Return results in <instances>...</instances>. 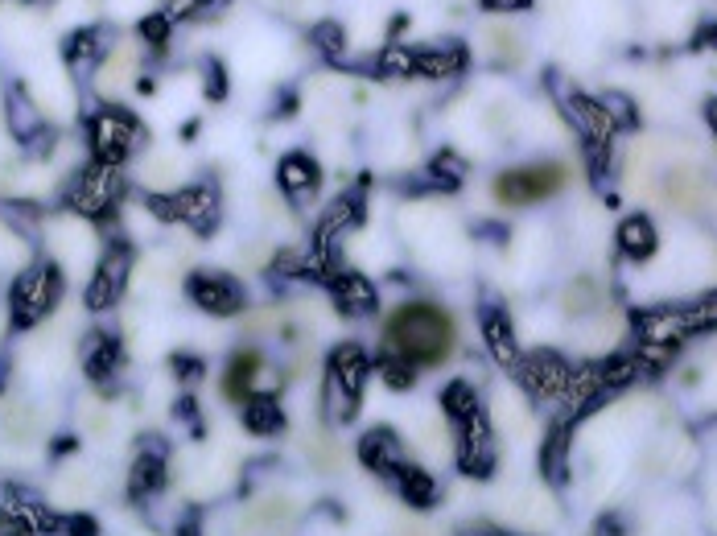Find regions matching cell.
<instances>
[{"instance_id": "603a6c76", "label": "cell", "mask_w": 717, "mask_h": 536, "mask_svg": "<svg viewBox=\"0 0 717 536\" xmlns=\"http://www.w3.org/2000/svg\"><path fill=\"white\" fill-rule=\"evenodd\" d=\"M375 75H380V79H404V75H413V50H404V46L380 50V58H375Z\"/></svg>"}, {"instance_id": "7402d4cb", "label": "cell", "mask_w": 717, "mask_h": 536, "mask_svg": "<svg viewBox=\"0 0 717 536\" xmlns=\"http://www.w3.org/2000/svg\"><path fill=\"white\" fill-rule=\"evenodd\" d=\"M310 38H314V46H318L326 58L343 62V54H347V33H343V25H338V21H318Z\"/></svg>"}, {"instance_id": "d6986e66", "label": "cell", "mask_w": 717, "mask_h": 536, "mask_svg": "<svg viewBox=\"0 0 717 536\" xmlns=\"http://www.w3.org/2000/svg\"><path fill=\"white\" fill-rule=\"evenodd\" d=\"M244 421H248L252 433H277L285 425V417H281V409H277V400H272V396H252Z\"/></svg>"}, {"instance_id": "5b68a950", "label": "cell", "mask_w": 717, "mask_h": 536, "mask_svg": "<svg viewBox=\"0 0 717 536\" xmlns=\"http://www.w3.org/2000/svg\"><path fill=\"white\" fill-rule=\"evenodd\" d=\"M186 293L198 301L207 314H239L244 310V289H239L231 277H223V273H194L190 281H186Z\"/></svg>"}, {"instance_id": "d4e9b609", "label": "cell", "mask_w": 717, "mask_h": 536, "mask_svg": "<svg viewBox=\"0 0 717 536\" xmlns=\"http://www.w3.org/2000/svg\"><path fill=\"white\" fill-rule=\"evenodd\" d=\"M396 475H400V487L404 495L413 499V504H429V495H433V483L417 471V466H396Z\"/></svg>"}, {"instance_id": "6da1fadb", "label": "cell", "mask_w": 717, "mask_h": 536, "mask_svg": "<svg viewBox=\"0 0 717 536\" xmlns=\"http://www.w3.org/2000/svg\"><path fill=\"white\" fill-rule=\"evenodd\" d=\"M458 347V322L437 301H404L384 318V355L408 367H441Z\"/></svg>"}, {"instance_id": "4316f807", "label": "cell", "mask_w": 717, "mask_h": 536, "mask_svg": "<svg viewBox=\"0 0 717 536\" xmlns=\"http://www.w3.org/2000/svg\"><path fill=\"white\" fill-rule=\"evenodd\" d=\"M446 409L458 417V421H470V417H478V409H474V392H470V384H450L446 388Z\"/></svg>"}, {"instance_id": "7c38bea8", "label": "cell", "mask_w": 717, "mask_h": 536, "mask_svg": "<svg viewBox=\"0 0 717 536\" xmlns=\"http://www.w3.org/2000/svg\"><path fill=\"white\" fill-rule=\"evenodd\" d=\"M466 66V50L462 46H441V50H413V75L425 79H450Z\"/></svg>"}, {"instance_id": "d6a6232c", "label": "cell", "mask_w": 717, "mask_h": 536, "mask_svg": "<svg viewBox=\"0 0 717 536\" xmlns=\"http://www.w3.org/2000/svg\"><path fill=\"white\" fill-rule=\"evenodd\" d=\"M701 42H705V46H717V25H713V29H705V38H701Z\"/></svg>"}, {"instance_id": "ac0fdd59", "label": "cell", "mask_w": 717, "mask_h": 536, "mask_svg": "<svg viewBox=\"0 0 717 536\" xmlns=\"http://www.w3.org/2000/svg\"><path fill=\"white\" fill-rule=\"evenodd\" d=\"M9 128L17 132L21 141H29V137H42V116H38V108L25 99V91L21 87H13L9 91Z\"/></svg>"}, {"instance_id": "e575fe53", "label": "cell", "mask_w": 717, "mask_h": 536, "mask_svg": "<svg viewBox=\"0 0 717 536\" xmlns=\"http://www.w3.org/2000/svg\"><path fill=\"white\" fill-rule=\"evenodd\" d=\"M198 5H219V0H198Z\"/></svg>"}, {"instance_id": "4fadbf2b", "label": "cell", "mask_w": 717, "mask_h": 536, "mask_svg": "<svg viewBox=\"0 0 717 536\" xmlns=\"http://www.w3.org/2000/svg\"><path fill=\"white\" fill-rule=\"evenodd\" d=\"M330 285H334V297H338V306H343V314H371L375 310V289L359 273H334Z\"/></svg>"}, {"instance_id": "9c48e42d", "label": "cell", "mask_w": 717, "mask_h": 536, "mask_svg": "<svg viewBox=\"0 0 717 536\" xmlns=\"http://www.w3.org/2000/svg\"><path fill=\"white\" fill-rule=\"evenodd\" d=\"M174 219L190 223L194 231H211L219 223V198L211 186H190L182 194H174Z\"/></svg>"}, {"instance_id": "ba28073f", "label": "cell", "mask_w": 717, "mask_h": 536, "mask_svg": "<svg viewBox=\"0 0 717 536\" xmlns=\"http://www.w3.org/2000/svg\"><path fill=\"white\" fill-rule=\"evenodd\" d=\"M565 116H569V120H573V128L582 132L586 141H594L598 149L606 145L610 128H614V120L606 116V108H602V104H594V99H586V95H577V91H569V95H565Z\"/></svg>"}, {"instance_id": "8992f818", "label": "cell", "mask_w": 717, "mask_h": 536, "mask_svg": "<svg viewBox=\"0 0 717 536\" xmlns=\"http://www.w3.org/2000/svg\"><path fill=\"white\" fill-rule=\"evenodd\" d=\"M128 248H112L104 260H99V268H95V277H91V285H87V306L91 310H108L112 301L120 297V289H124V281H128Z\"/></svg>"}, {"instance_id": "ffe728a7", "label": "cell", "mask_w": 717, "mask_h": 536, "mask_svg": "<svg viewBox=\"0 0 717 536\" xmlns=\"http://www.w3.org/2000/svg\"><path fill=\"white\" fill-rule=\"evenodd\" d=\"M483 330H487V347H491L503 363L516 359V339H511V326H507V318H503L499 310H491V314L483 318Z\"/></svg>"}, {"instance_id": "1f68e13d", "label": "cell", "mask_w": 717, "mask_h": 536, "mask_svg": "<svg viewBox=\"0 0 717 536\" xmlns=\"http://www.w3.org/2000/svg\"><path fill=\"white\" fill-rule=\"evenodd\" d=\"M532 0H483V9L487 13H520V9H528Z\"/></svg>"}, {"instance_id": "83f0119b", "label": "cell", "mask_w": 717, "mask_h": 536, "mask_svg": "<svg viewBox=\"0 0 717 536\" xmlns=\"http://www.w3.org/2000/svg\"><path fill=\"white\" fill-rule=\"evenodd\" d=\"M380 367H384V380L396 384V388H408V384H413V376H417V367H408L404 359H392V355H384Z\"/></svg>"}, {"instance_id": "277c9868", "label": "cell", "mask_w": 717, "mask_h": 536, "mask_svg": "<svg viewBox=\"0 0 717 536\" xmlns=\"http://www.w3.org/2000/svg\"><path fill=\"white\" fill-rule=\"evenodd\" d=\"M136 145H141V124H136L132 116L108 108V112H99L91 120V149H95L99 161L120 165Z\"/></svg>"}, {"instance_id": "52a82bcc", "label": "cell", "mask_w": 717, "mask_h": 536, "mask_svg": "<svg viewBox=\"0 0 717 536\" xmlns=\"http://www.w3.org/2000/svg\"><path fill=\"white\" fill-rule=\"evenodd\" d=\"M116 203V165L95 161L75 186V207L83 215H104Z\"/></svg>"}, {"instance_id": "f1b7e54d", "label": "cell", "mask_w": 717, "mask_h": 536, "mask_svg": "<svg viewBox=\"0 0 717 536\" xmlns=\"http://www.w3.org/2000/svg\"><path fill=\"white\" fill-rule=\"evenodd\" d=\"M202 79H207V95H211V99H223V95H227V71H223L215 58H207V66H202Z\"/></svg>"}, {"instance_id": "44dd1931", "label": "cell", "mask_w": 717, "mask_h": 536, "mask_svg": "<svg viewBox=\"0 0 717 536\" xmlns=\"http://www.w3.org/2000/svg\"><path fill=\"white\" fill-rule=\"evenodd\" d=\"M363 458L375 466V471H396V466H392V458H396V442H392V433H388V429L367 433V442H363Z\"/></svg>"}, {"instance_id": "2e32d148", "label": "cell", "mask_w": 717, "mask_h": 536, "mask_svg": "<svg viewBox=\"0 0 717 536\" xmlns=\"http://www.w3.org/2000/svg\"><path fill=\"white\" fill-rule=\"evenodd\" d=\"M619 248H623L627 256H635V260L652 256V252H656V227H652V219H647V215L623 219V227H619Z\"/></svg>"}, {"instance_id": "cb8c5ba5", "label": "cell", "mask_w": 717, "mask_h": 536, "mask_svg": "<svg viewBox=\"0 0 717 536\" xmlns=\"http://www.w3.org/2000/svg\"><path fill=\"white\" fill-rule=\"evenodd\" d=\"M462 178H466V161H462V157H454V153H437V157H433V170H429V182H433V186H446V190H450V186H458Z\"/></svg>"}, {"instance_id": "836d02e7", "label": "cell", "mask_w": 717, "mask_h": 536, "mask_svg": "<svg viewBox=\"0 0 717 536\" xmlns=\"http://www.w3.org/2000/svg\"><path fill=\"white\" fill-rule=\"evenodd\" d=\"M709 124L717 128V104H709Z\"/></svg>"}, {"instance_id": "8fae6325", "label": "cell", "mask_w": 717, "mask_h": 536, "mask_svg": "<svg viewBox=\"0 0 717 536\" xmlns=\"http://www.w3.org/2000/svg\"><path fill=\"white\" fill-rule=\"evenodd\" d=\"M260 367H264L260 351H239V355H231L227 376H223V396L244 400V405H248V400L256 396V392H252V384L260 380Z\"/></svg>"}, {"instance_id": "e0dca14e", "label": "cell", "mask_w": 717, "mask_h": 536, "mask_svg": "<svg viewBox=\"0 0 717 536\" xmlns=\"http://www.w3.org/2000/svg\"><path fill=\"white\" fill-rule=\"evenodd\" d=\"M165 446L161 450H153V454H141L132 462V471H128V491L132 495H149V491H157L161 487V479H165Z\"/></svg>"}, {"instance_id": "3957f363", "label": "cell", "mask_w": 717, "mask_h": 536, "mask_svg": "<svg viewBox=\"0 0 717 536\" xmlns=\"http://www.w3.org/2000/svg\"><path fill=\"white\" fill-rule=\"evenodd\" d=\"M58 268L54 264H33L29 273H21L17 277V285H13V326L17 330H25V326H33L38 322L54 301H58Z\"/></svg>"}, {"instance_id": "5bb4252c", "label": "cell", "mask_w": 717, "mask_h": 536, "mask_svg": "<svg viewBox=\"0 0 717 536\" xmlns=\"http://www.w3.org/2000/svg\"><path fill=\"white\" fill-rule=\"evenodd\" d=\"M116 363H120V343L112 339V334L104 330H95L87 347H83V367H87V376L91 380H108L116 372Z\"/></svg>"}, {"instance_id": "f546056e", "label": "cell", "mask_w": 717, "mask_h": 536, "mask_svg": "<svg viewBox=\"0 0 717 536\" xmlns=\"http://www.w3.org/2000/svg\"><path fill=\"white\" fill-rule=\"evenodd\" d=\"M169 25H174V21H169L165 13H153V17H145V21H141V33L149 38V46H165Z\"/></svg>"}, {"instance_id": "9a60e30c", "label": "cell", "mask_w": 717, "mask_h": 536, "mask_svg": "<svg viewBox=\"0 0 717 536\" xmlns=\"http://www.w3.org/2000/svg\"><path fill=\"white\" fill-rule=\"evenodd\" d=\"M318 161L314 157H305V153H289L285 161H281V186L289 190V194H297V198H305L314 186H318Z\"/></svg>"}, {"instance_id": "484cf974", "label": "cell", "mask_w": 717, "mask_h": 536, "mask_svg": "<svg viewBox=\"0 0 717 536\" xmlns=\"http://www.w3.org/2000/svg\"><path fill=\"white\" fill-rule=\"evenodd\" d=\"M99 38H104L99 29H79L75 38L66 42V58H71V62H87V58H95V54H99V46H104Z\"/></svg>"}, {"instance_id": "30bf717a", "label": "cell", "mask_w": 717, "mask_h": 536, "mask_svg": "<svg viewBox=\"0 0 717 536\" xmlns=\"http://www.w3.org/2000/svg\"><path fill=\"white\" fill-rule=\"evenodd\" d=\"M330 376H334V388L343 396H359L363 380H367V355L355 347V343H343L334 347L330 355Z\"/></svg>"}, {"instance_id": "7a4b0ae2", "label": "cell", "mask_w": 717, "mask_h": 536, "mask_svg": "<svg viewBox=\"0 0 717 536\" xmlns=\"http://www.w3.org/2000/svg\"><path fill=\"white\" fill-rule=\"evenodd\" d=\"M569 182V170L561 161H536V165H516V170H503L495 178V198L503 207H532L553 198L561 186Z\"/></svg>"}, {"instance_id": "4dcf8cb0", "label": "cell", "mask_w": 717, "mask_h": 536, "mask_svg": "<svg viewBox=\"0 0 717 536\" xmlns=\"http://www.w3.org/2000/svg\"><path fill=\"white\" fill-rule=\"evenodd\" d=\"M174 376H178V380H198V376H202V359H198V355H194V359H190V355H174Z\"/></svg>"}]
</instances>
